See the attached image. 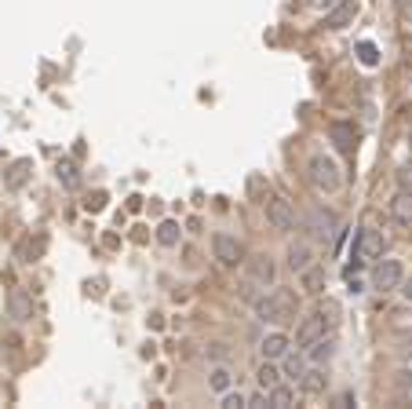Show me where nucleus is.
I'll use <instances>...</instances> for the list:
<instances>
[{
	"label": "nucleus",
	"instance_id": "f257e3e1",
	"mask_svg": "<svg viewBox=\"0 0 412 409\" xmlns=\"http://www.w3.org/2000/svg\"><path fill=\"white\" fill-rule=\"evenodd\" d=\"M306 179H311V187L318 194H336L343 187V172H340L336 158H328V153H314L306 161Z\"/></svg>",
	"mask_w": 412,
	"mask_h": 409
},
{
	"label": "nucleus",
	"instance_id": "f03ea898",
	"mask_svg": "<svg viewBox=\"0 0 412 409\" xmlns=\"http://www.w3.org/2000/svg\"><path fill=\"white\" fill-rule=\"evenodd\" d=\"M255 315L260 322H270V325H285L296 318V296L289 289H274L267 293L263 300H255Z\"/></svg>",
	"mask_w": 412,
	"mask_h": 409
},
{
	"label": "nucleus",
	"instance_id": "7ed1b4c3",
	"mask_svg": "<svg viewBox=\"0 0 412 409\" xmlns=\"http://www.w3.org/2000/svg\"><path fill=\"white\" fill-rule=\"evenodd\" d=\"M212 256L223 263V267H245V245L234 238V234H226V230H219V234H212Z\"/></svg>",
	"mask_w": 412,
	"mask_h": 409
},
{
	"label": "nucleus",
	"instance_id": "20e7f679",
	"mask_svg": "<svg viewBox=\"0 0 412 409\" xmlns=\"http://www.w3.org/2000/svg\"><path fill=\"white\" fill-rule=\"evenodd\" d=\"M383 256V234L372 227H362L354 234V245H350V260H379Z\"/></svg>",
	"mask_w": 412,
	"mask_h": 409
},
{
	"label": "nucleus",
	"instance_id": "39448f33",
	"mask_svg": "<svg viewBox=\"0 0 412 409\" xmlns=\"http://www.w3.org/2000/svg\"><path fill=\"white\" fill-rule=\"evenodd\" d=\"M401 278H405V263L401 260H379L376 267H372V285L376 289H383V293H391V289H398L401 285Z\"/></svg>",
	"mask_w": 412,
	"mask_h": 409
},
{
	"label": "nucleus",
	"instance_id": "423d86ee",
	"mask_svg": "<svg viewBox=\"0 0 412 409\" xmlns=\"http://www.w3.org/2000/svg\"><path fill=\"white\" fill-rule=\"evenodd\" d=\"M303 227L311 230L314 238H336V230H340V219H336V212H328V209H321V204H314V209L306 212Z\"/></svg>",
	"mask_w": 412,
	"mask_h": 409
},
{
	"label": "nucleus",
	"instance_id": "0eeeda50",
	"mask_svg": "<svg viewBox=\"0 0 412 409\" xmlns=\"http://www.w3.org/2000/svg\"><path fill=\"white\" fill-rule=\"evenodd\" d=\"M325 332H328L325 315H321V311H311V315H303L299 325H296V344H299V347H311L314 340L325 337Z\"/></svg>",
	"mask_w": 412,
	"mask_h": 409
},
{
	"label": "nucleus",
	"instance_id": "6e6552de",
	"mask_svg": "<svg viewBox=\"0 0 412 409\" xmlns=\"http://www.w3.org/2000/svg\"><path fill=\"white\" fill-rule=\"evenodd\" d=\"M267 223L274 230H296V209L285 197H270L267 201Z\"/></svg>",
	"mask_w": 412,
	"mask_h": 409
},
{
	"label": "nucleus",
	"instance_id": "1a4fd4ad",
	"mask_svg": "<svg viewBox=\"0 0 412 409\" xmlns=\"http://www.w3.org/2000/svg\"><path fill=\"white\" fill-rule=\"evenodd\" d=\"M245 271H248V278L255 281V285H274V278H277V267H274V260H270L267 252L248 256V260H245Z\"/></svg>",
	"mask_w": 412,
	"mask_h": 409
},
{
	"label": "nucleus",
	"instance_id": "9d476101",
	"mask_svg": "<svg viewBox=\"0 0 412 409\" xmlns=\"http://www.w3.org/2000/svg\"><path fill=\"white\" fill-rule=\"evenodd\" d=\"M328 139L336 143L340 153H354V146H357V128L350 121H332L328 124Z\"/></svg>",
	"mask_w": 412,
	"mask_h": 409
},
{
	"label": "nucleus",
	"instance_id": "9b49d317",
	"mask_svg": "<svg viewBox=\"0 0 412 409\" xmlns=\"http://www.w3.org/2000/svg\"><path fill=\"white\" fill-rule=\"evenodd\" d=\"M8 311H11L15 322H30V318H33V296L26 293V289H11V296H8Z\"/></svg>",
	"mask_w": 412,
	"mask_h": 409
},
{
	"label": "nucleus",
	"instance_id": "f8f14e48",
	"mask_svg": "<svg viewBox=\"0 0 412 409\" xmlns=\"http://www.w3.org/2000/svg\"><path fill=\"white\" fill-rule=\"evenodd\" d=\"M354 15H357V0H340V4L325 15V26L328 30H343V26L354 22Z\"/></svg>",
	"mask_w": 412,
	"mask_h": 409
},
{
	"label": "nucleus",
	"instance_id": "ddd939ff",
	"mask_svg": "<svg viewBox=\"0 0 412 409\" xmlns=\"http://www.w3.org/2000/svg\"><path fill=\"white\" fill-rule=\"evenodd\" d=\"M285 260H289V271L292 274H303L306 267L314 263V252H311V245H306V241H292L289 252H285Z\"/></svg>",
	"mask_w": 412,
	"mask_h": 409
},
{
	"label": "nucleus",
	"instance_id": "4468645a",
	"mask_svg": "<svg viewBox=\"0 0 412 409\" xmlns=\"http://www.w3.org/2000/svg\"><path fill=\"white\" fill-rule=\"evenodd\" d=\"M289 347H292V340L285 337V332H270V337H263V344H260L263 358H270V362H281V358L289 354Z\"/></svg>",
	"mask_w": 412,
	"mask_h": 409
},
{
	"label": "nucleus",
	"instance_id": "2eb2a0df",
	"mask_svg": "<svg viewBox=\"0 0 412 409\" xmlns=\"http://www.w3.org/2000/svg\"><path fill=\"white\" fill-rule=\"evenodd\" d=\"M391 219L401 227H412V194L408 190H398L391 197Z\"/></svg>",
	"mask_w": 412,
	"mask_h": 409
},
{
	"label": "nucleus",
	"instance_id": "dca6fc26",
	"mask_svg": "<svg viewBox=\"0 0 412 409\" xmlns=\"http://www.w3.org/2000/svg\"><path fill=\"white\" fill-rule=\"evenodd\" d=\"M30 168H33L30 158L15 161V165L8 168V175H4V187H8V190H22V187H26V179H30Z\"/></svg>",
	"mask_w": 412,
	"mask_h": 409
},
{
	"label": "nucleus",
	"instance_id": "f3484780",
	"mask_svg": "<svg viewBox=\"0 0 412 409\" xmlns=\"http://www.w3.org/2000/svg\"><path fill=\"white\" fill-rule=\"evenodd\" d=\"M332 354H336V340H332V337H321V340H314L311 347H306V358H311V362H328V358Z\"/></svg>",
	"mask_w": 412,
	"mask_h": 409
},
{
	"label": "nucleus",
	"instance_id": "a211bd4d",
	"mask_svg": "<svg viewBox=\"0 0 412 409\" xmlns=\"http://www.w3.org/2000/svg\"><path fill=\"white\" fill-rule=\"evenodd\" d=\"M208 388H212L216 395L230 391V388H234V373H230L226 366H212V369H208Z\"/></svg>",
	"mask_w": 412,
	"mask_h": 409
},
{
	"label": "nucleus",
	"instance_id": "6ab92c4d",
	"mask_svg": "<svg viewBox=\"0 0 412 409\" xmlns=\"http://www.w3.org/2000/svg\"><path fill=\"white\" fill-rule=\"evenodd\" d=\"M55 175H59V183H62L66 190H77V187H81V172H77V165H73L69 158H62V161L55 165Z\"/></svg>",
	"mask_w": 412,
	"mask_h": 409
},
{
	"label": "nucleus",
	"instance_id": "aec40b11",
	"mask_svg": "<svg viewBox=\"0 0 412 409\" xmlns=\"http://www.w3.org/2000/svg\"><path fill=\"white\" fill-rule=\"evenodd\" d=\"M299 383H303V391H306V395H325V388H328V376H325L321 369H306Z\"/></svg>",
	"mask_w": 412,
	"mask_h": 409
},
{
	"label": "nucleus",
	"instance_id": "412c9836",
	"mask_svg": "<svg viewBox=\"0 0 412 409\" xmlns=\"http://www.w3.org/2000/svg\"><path fill=\"white\" fill-rule=\"evenodd\" d=\"M255 383H260L263 391H270V388H277V383H281V373H277V366L270 362V358H263L260 373H255Z\"/></svg>",
	"mask_w": 412,
	"mask_h": 409
},
{
	"label": "nucleus",
	"instance_id": "4be33fe9",
	"mask_svg": "<svg viewBox=\"0 0 412 409\" xmlns=\"http://www.w3.org/2000/svg\"><path fill=\"white\" fill-rule=\"evenodd\" d=\"M267 395H270V409H292V402H296V391H292V388H285V383L270 388Z\"/></svg>",
	"mask_w": 412,
	"mask_h": 409
},
{
	"label": "nucleus",
	"instance_id": "5701e85b",
	"mask_svg": "<svg viewBox=\"0 0 412 409\" xmlns=\"http://www.w3.org/2000/svg\"><path fill=\"white\" fill-rule=\"evenodd\" d=\"M394 398L398 402H412V369H401L394 376Z\"/></svg>",
	"mask_w": 412,
	"mask_h": 409
},
{
	"label": "nucleus",
	"instance_id": "b1692460",
	"mask_svg": "<svg viewBox=\"0 0 412 409\" xmlns=\"http://www.w3.org/2000/svg\"><path fill=\"white\" fill-rule=\"evenodd\" d=\"M157 241H161L165 249H175V245H179V223H175V219H165V223L157 227Z\"/></svg>",
	"mask_w": 412,
	"mask_h": 409
},
{
	"label": "nucleus",
	"instance_id": "393cba45",
	"mask_svg": "<svg viewBox=\"0 0 412 409\" xmlns=\"http://www.w3.org/2000/svg\"><path fill=\"white\" fill-rule=\"evenodd\" d=\"M219 409H248V395H241V391H223Z\"/></svg>",
	"mask_w": 412,
	"mask_h": 409
},
{
	"label": "nucleus",
	"instance_id": "a878e982",
	"mask_svg": "<svg viewBox=\"0 0 412 409\" xmlns=\"http://www.w3.org/2000/svg\"><path fill=\"white\" fill-rule=\"evenodd\" d=\"M281 362H285V373H289L292 380H303V373H306V362H303V358H296V354H285V358H281Z\"/></svg>",
	"mask_w": 412,
	"mask_h": 409
},
{
	"label": "nucleus",
	"instance_id": "bb28decb",
	"mask_svg": "<svg viewBox=\"0 0 412 409\" xmlns=\"http://www.w3.org/2000/svg\"><path fill=\"white\" fill-rule=\"evenodd\" d=\"M318 311L325 315V322H328V329H336V325H340V303H336V300H325V303L318 307Z\"/></svg>",
	"mask_w": 412,
	"mask_h": 409
},
{
	"label": "nucleus",
	"instance_id": "cd10ccee",
	"mask_svg": "<svg viewBox=\"0 0 412 409\" xmlns=\"http://www.w3.org/2000/svg\"><path fill=\"white\" fill-rule=\"evenodd\" d=\"M303 281H306V289H311V293H321L325 274H321V271H314V267H306V271H303Z\"/></svg>",
	"mask_w": 412,
	"mask_h": 409
},
{
	"label": "nucleus",
	"instance_id": "c85d7f7f",
	"mask_svg": "<svg viewBox=\"0 0 412 409\" xmlns=\"http://www.w3.org/2000/svg\"><path fill=\"white\" fill-rule=\"evenodd\" d=\"M394 183H398V190H408L412 194V165H401L394 172Z\"/></svg>",
	"mask_w": 412,
	"mask_h": 409
},
{
	"label": "nucleus",
	"instance_id": "c756f323",
	"mask_svg": "<svg viewBox=\"0 0 412 409\" xmlns=\"http://www.w3.org/2000/svg\"><path fill=\"white\" fill-rule=\"evenodd\" d=\"M357 51H362V62H365V66H376V62H379V51H376V44H369V40H365Z\"/></svg>",
	"mask_w": 412,
	"mask_h": 409
},
{
	"label": "nucleus",
	"instance_id": "7c9ffc66",
	"mask_svg": "<svg viewBox=\"0 0 412 409\" xmlns=\"http://www.w3.org/2000/svg\"><path fill=\"white\" fill-rule=\"evenodd\" d=\"M263 405H270V395L263 388L255 391V395H248V409H263Z\"/></svg>",
	"mask_w": 412,
	"mask_h": 409
},
{
	"label": "nucleus",
	"instance_id": "2f4dec72",
	"mask_svg": "<svg viewBox=\"0 0 412 409\" xmlns=\"http://www.w3.org/2000/svg\"><path fill=\"white\" fill-rule=\"evenodd\" d=\"M398 351L405 358H412V332H398Z\"/></svg>",
	"mask_w": 412,
	"mask_h": 409
},
{
	"label": "nucleus",
	"instance_id": "473e14b6",
	"mask_svg": "<svg viewBox=\"0 0 412 409\" xmlns=\"http://www.w3.org/2000/svg\"><path fill=\"white\" fill-rule=\"evenodd\" d=\"M398 289H401V296L412 303V278H401V285H398Z\"/></svg>",
	"mask_w": 412,
	"mask_h": 409
},
{
	"label": "nucleus",
	"instance_id": "72a5a7b5",
	"mask_svg": "<svg viewBox=\"0 0 412 409\" xmlns=\"http://www.w3.org/2000/svg\"><path fill=\"white\" fill-rule=\"evenodd\" d=\"M102 201H106V197H102V194H95V197H88L84 204H88V209H91V212H99V209H102Z\"/></svg>",
	"mask_w": 412,
	"mask_h": 409
},
{
	"label": "nucleus",
	"instance_id": "f704fd0d",
	"mask_svg": "<svg viewBox=\"0 0 412 409\" xmlns=\"http://www.w3.org/2000/svg\"><path fill=\"white\" fill-rule=\"evenodd\" d=\"M408 143H412V124H408Z\"/></svg>",
	"mask_w": 412,
	"mask_h": 409
}]
</instances>
